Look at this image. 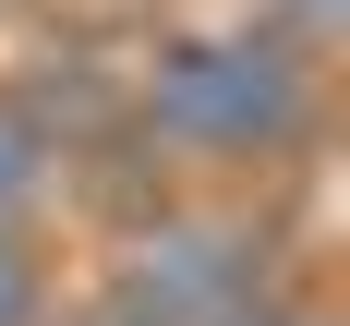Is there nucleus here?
I'll return each mask as SVG.
<instances>
[{
    "instance_id": "1",
    "label": "nucleus",
    "mask_w": 350,
    "mask_h": 326,
    "mask_svg": "<svg viewBox=\"0 0 350 326\" xmlns=\"http://www.w3.org/2000/svg\"><path fill=\"white\" fill-rule=\"evenodd\" d=\"M314 109V72L290 36H193L145 72V121L170 145H206V157H254V145H290Z\"/></svg>"
},
{
    "instance_id": "2",
    "label": "nucleus",
    "mask_w": 350,
    "mask_h": 326,
    "mask_svg": "<svg viewBox=\"0 0 350 326\" xmlns=\"http://www.w3.org/2000/svg\"><path fill=\"white\" fill-rule=\"evenodd\" d=\"M254 266H266L254 230H230V217H181V230H157V242L121 266V290H109L97 326H217V314L254 302Z\"/></svg>"
},
{
    "instance_id": "3",
    "label": "nucleus",
    "mask_w": 350,
    "mask_h": 326,
    "mask_svg": "<svg viewBox=\"0 0 350 326\" xmlns=\"http://www.w3.org/2000/svg\"><path fill=\"white\" fill-rule=\"evenodd\" d=\"M36 302H49V278H36V254H25V230L0 217V326H36Z\"/></svg>"
},
{
    "instance_id": "4",
    "label": "nucleus",
    "mask_w": 350,
    "mask_h": 326,
    "mask_svg": "<svg viewBox=\"0 0 350 326\" xmlns=\"http://www.w3.org/2000/svg\"><path fill=\"white\" fill-rule=\"evenodd\" d=\"M25 181H36V121L0 109V206H25Z\"/></svg>"
},
{
    "instance_id": "5",
    "label": "nucleus",
    "mask_w": 350,
    "mask_h": 326,
    "mask_svg": "<svg viewBox=\"0 0 350 326\" xmlns=\"http://www.w3.org/2000/svg\"><path fill=\"white\" fill-rule=\"evenodd\" d=\"M217 326H314V314H278V302H242V314H217Z\"/></svg>"
}]
</instances>
